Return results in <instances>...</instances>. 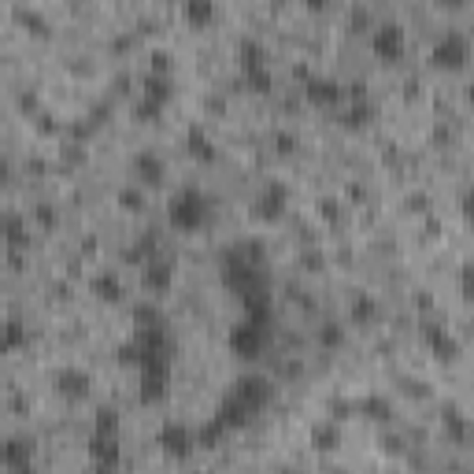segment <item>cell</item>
Here are the masks:
<instances>
[{"instance_id": "6da1fadb", "label": "cell", "mask_w": 474, "mask_h": 474, "mask_svg": "<svg viewBox=\"0 0 474 474\" xmlns=\"http://www.w3.org/2000/svg\"><path fill=\"white\" fill-rule=\"evenodd\" d=\"M208 219H212V204L193 185H182L178 193L167 201V222L178 233H201L208 226Z\"/></svg>"}, {"instance_id": "7a4b0ae2", "label": "cell", "mask_w": 474, "mask_h": 474, "mask_svg": "<svg viewBox=\"0 0 474 474\" xmlns=\"http://www.w3.org/2000/svg\"><path fill=\"white\" fill-rule=\"evenodd\" d=\"M430 60H434V67H438V71H449V74L467 71V64H470V41H467L463 34L449 30V34H441V37H438V44H434Z\"/></svg>"}, {"instance_id": "3957f363", "label": "cell", "mask_w": 474, "mask_h": 474, "mask_svg": "<svg viewBox=\"0 0 474 474\" xmlns=\"http://www.w3.org/2000/svg\"><path fill=\"white\" fill-rule=\"evenodd\" d=\"M370 49L382 64H397L404 53H408V37H404V26L397 23H382L374 34H370Z\"/></svg>"}, {"instance_id": "277c9868", "label": "cell", "mask_w": 474, "mask_h": 474, "mask_svg": "<svg viewBox=\"0 0 474 474\" xmlns=\"http://www.w3.org/2000/svg\"><path fill=\"white\" fill-rule=\"evenodd\" d=\"M286 208H290V193H286V185L271 182V185L263 189L260 204H256V215H260V219H278V215H286Z\"/></svg>"}, {"instance_id": "5b68a950", "label": "cell", "mask_w": 474, "mask_h": 474, "mask_svg": "<svg viewBox=\"0 0 474 474\" xmlns=\"http://www.w3.org/2000/svg\"><path fill=\"white\" fill-rule=\"evenodd\" d=\"M141 85H145L141 93H145V104H149L153 112H160V108L171 101V78H167V74H160V71H149V74H145V82H141Z\"/></svg>"}, {"instance_id": "8992f818", "label": "cell", "mask_w": 474, "mask_h": 474, "mask_svg": "<svg viewBox=\"0 0 474 474\" xmlns=\"http://www.w3.org/2000/svg\"><path fill=\"white\" fill-rule=\"evenodd\" d=\"M141 281H145L149 293H167L174 274H171V267L163 260H145V267H141Z\"/></svg>"}, {"instance_id": "52a82bcc", "label": "cell", "mask_w": 474, "mask_h": 474, "mask_svg": "<svg viewBox=\"0 0 474 474\" xmlns=\"http://www.w3.org/2000/svg\"><path fill=\"white\" fill-rule=\"evenodd\" d=\"M182 19L193 30H208L215 19V0H182Z\"/></svg>"}, {"instance_id": "ba28073f", "label": "cell", "mask_w": 474, "mask_h": 474, "mask_svg": "<svg viewBox=\"0 0 474 474\" xmlns=\"http://www.w3.org/2000/svg\"><path fill=\"white\" fill-rule=\"evenodd\" d=\"M304 93H308V101L319 104V108H334V104L341 101V85H338L334 78H326V82H322V78H311Z\"/></svg>"}, {"instance_id": "9c48e42d", "label": "cell", "mask_w": 474, "mask_h": 474, "mask_svg": "<svg viewBox=\"0 0 474 474\" xmlns=\"http://www.w3.org/2000/svg\"><path fill=\"white\" fill-rule=\"evenodd\" d=\"M133 174H137V182H145V185H160L167 178V167H163V160L156 153H141L137 163H133Z\"/></svg>"}, {"instance_id": "30bf717a", "label": "cell", "mask_w": 474, "mask_h": 474, "mask_svg": "<svg viewBox=\"0 0 474 474\" xmlns=\"http://www.w3.org/2000/svg\"><path fill=\"white\" fill-rule=\"evenodd\" d=\"M160 445H163L171 456H185L189 449H193V438H189V430H185V426H178V422H167V426H163V434H160Z\"/></svg>"}, {"instance_id": "8fae6325", "label": "cell", "mask_w": 474, "mask_h": 474, "mask_svg": "<svg viewBox=\"0 0 474 474\" xmlns=\"http://www.w3.org/2000/svg\"><path fill=\"white\" fill-rule=\"evenodd\" d=\"M422 338H426V345H430L441 360H456L459 349H456V341L449 338V330H445V326H434V322H430V326L422 330Z\"/></svg>"}, {"instance_id": "7c38bea8", "label": "cell", "mask_w": 474, "mask_h": 474, "mask_svg": "<svg viewBox=\"0 0 474 474\" xmlns=\"http://www.w3.org/2000/svg\"><path fill=\"white\" fill-rule=\"evenodd\" d=\"M93 293H97L104 304H119L126 297V286L119 281V274H101V278H93Z\"/></svg>"}, {"instance_id": "4fadbf2b", "label": "cell", "mask_w": 474, "mask_h": 474, "mask_svg": "<svg viewBox=\"0 0 474 474\" xmlns=\"http://www.w3.org/2000/svg\"><path fill=\"white\" fill-rule=\"evenodd\" d=\"M56 390L67 397H85L89 393V378L85 374H60L56 378Z\"/></svg>"}, {"instance_id": "5bb4252c", "label": "cell", "mask_w": 474, "mask_h": 474, "mask_svg": "<svg viewBox=\"0 0 474 474\" xmlns=\"http://www.w3.org/2000/svg\"><path fill=\"white\" fill-rule=\"evenodd\" d=\"M19 341H23V330H19V322H8V330H5V352H12Z\"/></svg>"}, {"instance_id": "9a60e30c", "label": "cell", "mask_w": 474, "mask_h": 474, "mask_svg": "<svg viewBox=\"0 0 474 474\" xmlns=\"http://www.w3.org/2000/svg\"><path fill=\"white\" fill-rule=\"evenodd\" d=\"M463 219L474 226V189H467V193H463Z\"/></svg>"}, {"instance_id": "2e32d148", "label": "cell", "mask_w": 474, "mask_h": 474, "mask_svg": "<svg viewBox=\"0 0 474 474\" xmlns=\"http://www.w3.org/2000/svg\"><path fill=\"white\" fill-rule=\"evenodd\" d=\"M463 293H467V301H474V263L463 271Z\"/></svg>"}, {"instance_id": "e0dca14e", "label": "cell", "mask_w": 474, "mask_h": 474, "mask_svg": "<svg viewBox=\"0 0 474 474\" xmlns=\"http://www.w3.org/2000/svg\"><path fill=\"white\" fill-rule=\"evenodd\" d=\"M304 5H308V8H315V12H319V8H326V0H304Z\"/></svg>"}, {"instance_id": "ac0fdd59", "label": "cell", "mask_w": 474, "mask_h": 474, "mask_svg": "<svg viewBox=\"0 0 474 474\" xmlns=\"http://www.w3.org/2000/svg\"><path fill=\"white\" fill-rule=\"evenodd\" d=\"M438 5H449V8H463V0H438Z\"/></svg>"}, {"instance_id": "d6986e66", "label": "cell", "mask_w": 474, "mask_h": 474, "mask_svg": "<svg viewBox=\"0 0 474 474\" xmlns=\"http://www.w3.org/2000/svg\"><path fill=\"white\" fill-rule=\"evenodd\" d=\"M467 101H470V104H474V82H470V85H467Z\"/></svg>"}]
</instances>
